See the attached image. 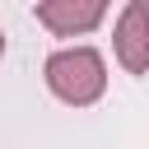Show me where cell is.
Segmentation results:
<instances>
[{
	"mask_svg": "<svg viewBox=\"0 0 149 149\" xmlns=\"http://www.w3.org/2000/svg\"><path fill=\"white\" fill-rule=\"evenodd\" d=\"M107 19L102 0H42L37 5V23L56 37H84Z\"/></svg>",
	"mask_w": 149,
	"mask_h": 149,
	"instance_id": "obj_3",
	"label": "cell"
},
{
	"mask_svg": "<svg viewBox=\"0 0 149 149\" xmlns=\"http://www.w3.org/2000/svg\"><path fill=\"white\" fill-rule=\"evenodd\" d=\"M0 56H5V33H0Z\"/></svg>",
	"mask_w": 149,
	"mask_h": 149,
	"instance_id": "obj_4",
	"label": "cell"
},
{
	"mask_svg": "<svg viewBox=\"0 0 149 149\" xmlns=\"http://www.w3.org/2000/svg\"><path fill=\"white\" fill-rule=\"evenodd\" d=\"M42 74H47V88L61 102H70V107H88L107 88V65H102V56L93 47H61V51H51Z\"/></svg>",
	"mask_w": 149,
	"mask_h": 149,
	"instance_id": "obj_1",
	"label": "cell"
},
{
	"mask_svg": "<svg viewBox=\"0 0 149 149\" xmlns=\"http://www.w3.org/2000/svg\"><path fill=\"white\" fill-rule=\"evenodd\" d=\"M112 51H116V61H121L126 74H149V5L144 0H130L116 14Z\"/></svg>",
	"mask_w": 149,
	"mask_h": 149,
	"instance_id": "obj_2",
	"label": "cell"
}]
</instances>
